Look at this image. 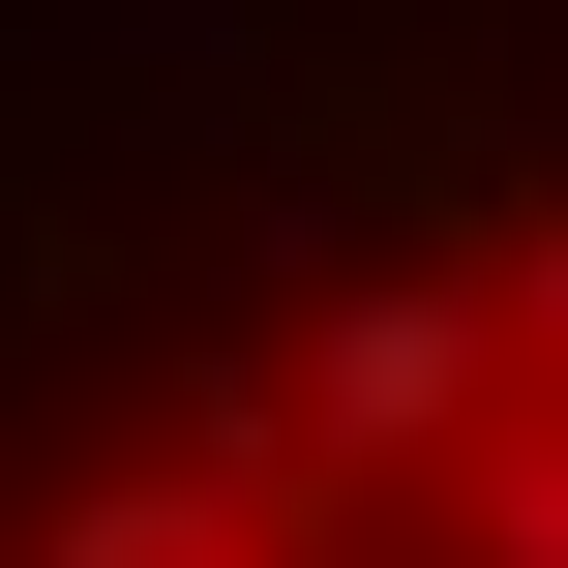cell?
<instances>
[{"instance_id": "cell-1", "label": "cell", "mask_w": 568, "mask_h": 568, "mask_svg": "<svg viewBox=\"0 0 568 568\" xmlns=\"http://www.w3.org/2000/svg\"><path fill=\"white\" fill-rule=\"evenodd\" d=\"M270 389H300V479H329V539H389V509H419L479 419H509V329H479V270H329Z\"/></svg>"}, {"instance_id": "cell-4", "label": "cell", "mask_w": 568, "mask_h": 568, "mask_svg": "<svg viewBox=\"0 0 568 568\" xmlns=\"http://www.w3.org/2000/svg\"><path fill=\"white\" fill-rule=\"evenodd\" d=\"M479 329H509V359L568 389V210H509V270H479Z\"/></svg>"}, {"instance_id": "cell-2", "label": "cell", "mask_w": 568, "mask_h": 568, "mask_svg": "<svg viewBox=\"0 0 568 568\" xmlns=\"http://www.w3.org/2000/svg\"><path fill=\"white\" fill-rule=\"evenodd\" d=\"M60 60H90V90H150V120H240V90H270V60H240V0H90Z\"/></svg>"}, {"instance_id": "cell-3", "label": "cell", "mask_w": 568, "mask_h": 568, "mask_svg": "<svg viewBox=\"0 0 568 568\" xmlns=\"http://www.w3.org/2000/svg\"><path fill=\"white\" fill-rule=\"evenodd\" d=\"M240 270H389V180H329V150H300V180H240Z\"/></svg>"}]
</instances>
